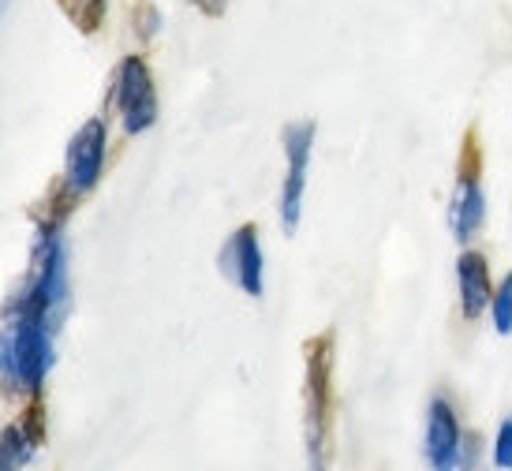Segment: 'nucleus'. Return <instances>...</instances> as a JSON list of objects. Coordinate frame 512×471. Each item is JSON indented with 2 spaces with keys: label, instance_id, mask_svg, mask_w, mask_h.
I'll list each match as a JSON object with an SVG mask.
<instances>
[{
  "label": "nucleus",
  "instance_id": "nucleus-3",
  "mask_svg": "<svg viewBox=\"0 0 512 471\" xmlns=\"http://www.w3.org/2000/svg\"><path fill=\"white\" fill-rule=\"evenodd\" d=\"M311 150H314V124L311 120L288 124L285 128L288 172H285V184H281V225H285V232H296L299 217H303V191H307Z\"/></svg>",
  "mask_w": 512,
  "mask_h": 471
},
{
  "label": "nucleus",
  "instance_id": "nucleus-6",
  "mask_svg": "<svg viewBox=\"0 0 512 471\" xmlns=\"http://www.w3.org/2000/svg\"><path fill=\"white\" fill-rule=\"evenodd\" d=\"M101 165H105V124L101 120H86L83 128L75 131L72 146H68V176L64 184L72 195H86L98 184Z\"/></svg>",
  "mask_w": 512,
  "mask_h": 471
},
{
  "label": "nucleus",
  "instance_id": "nucleus-7",
  "mask_svg": "<svg viewBox=\"0 0 512 471\" xmlns=\"http://www.w3.org/2000/svg\"><path fill=\"white\" fill-rule=\"evenodd\" d=\"M460 442H464L460 415L453 412V404L445 397H434L427 408V438H423V453H427L430 468L453 471L456 457H460Z\"/></svg>",
  "mask_w": 512,
  "mask_h": 471
},
{
  "label": "nucleus",
  "instance_id": "nucleus-15",
  "mask_svg": "<svg viewBox=\"0 0 512 471\" xmlns=\"http://www.w3.org/2000/svg\"><path fill=\"white\" fill-rule=\"evenodd\" d=\"M494 464L501 471H512V419H505L494 438Z\"/></svg>",
  "mask_w": 512,
  "mask_h": 471
},
{
  "label": "nucleus",
  "instance_id": "nucleus-5",
  "mask_svg": "<svg viewBox=\"0 0 512 471\" xmlns=\"http://www.w3.org/2000/svg\"><path fill=\"white\" fill-rule=\"evenodd\" d=\"M116 105H120L124 131H131V135L146 131L157 120L154 79H150V68H146L143 57L120 60V72H116Z\"/></svg>",
  "mask_w": 512,
  "mask_h": 471
},
{
  "label": "nucleus",
  "instance_id": "nucleus-4",
  "mask_svg": "<svg viewBox=\"0 0 512 471\" xmlns=\"http://www.w3.org/2000/svg\"><path fill=\"white\" fill-rule=\"evenodd\" d=\"M486 221V195L483 184H479V154H475V143L468 139V150H464V161H460V172H456V191L453 202H449V229H453V240L468 247Z\"/></svg>",
  "mask_w": 512,
  "mask_h": 471
},
{
  "label": "nucleus",
  "instance_id": "nucleus-9",
  "mask_svg": "<svg viewBox=\"0 0 512 471\" xmlns=\"http://www.w3.org/2000/svg\"><path fill=\"white\" fill-rule=\"evenodd\" d=\"M456 288H460V311L464 318H479L490 311L494 300V281H490V262L483 251H460L456 258Z\"/></svg>",
  "mask_w": 512,
  "mask_h": 471
},
{
  "label": "nucleus",
  "instance_id": "nucleus-11",
  "mask_svg": "<svg viewBox=\"0 0 512 471\" xmlns=\"http://www.w3.org/2000/svg\"><path fill=\"white\" fill-rule=\"evenodd\" d=\"M27 460H30V438L23 434V427L0 430V471H23Z\"/></svg>",
  "mask_w": 512,
  "mask_h": 471
},
{
  "label": "nucleus",
  "instance_id": "nucleus-10",
  "mask_svg": "<svg viewBox=\"0 0 512 471\" xmlns=\"http://www.w3.org/2000/svg\"><path fill=\"white\" fill-rule=\"evenodd\" d=\"M57 4L83 34H98L105 23V0H57Z\"/></svg>",
  "mask_w": 512,
  "mask_h": 471
},
{
  "label": "nucleus",
  "instance_id": "nucleus-17",
  "mask_svg": "<svg viewBox=\"0 0 512 471\" xmlns=\"http://www.w3.org/2000/svg\"><path fill=\"white\" fill-rule=\"evenodd\" d=\"M157 27H161V19H157L154 4H139V8H135V30H139L143 38H150V34H157Z\"/></svg>",
  "mask_w": 512,
  "mask_h": 471
},
{
  "label": "nucleus",
  "instance_id": "nucleus-8",
  "mask_svg": "<svg viewBox=\"0 0 512 471\" xmlns=\"http://www.w3.org/2000/svg\"><path fill=\"white\" fill-rule=\"evenodd\" d=\"M221 270L247 296H262V243H258L255 225H243L228 236L225 251H221Z\"/></svg>",
  "mask_w": 512,
  "mask_h": 471
},
{
  "label": "nucleus",
  "instance_id": "nucleus-2",
  "mask_svg": "<svg viewBox=\"0 0 512 471\" xmlns=\"http://www.w3.org/2000/svg\"><path fill=\"white\" fill-rule=\"evenodd\" d=\"M49 322L38 314L12 311V348H15V371H19V386L27 393H42V382L49 367H53V341H49Z\"/></svg>",
  "mask_w": 512,
  "mask_h": 471
},
{
  "label": "nucleus",
  "instance_id": "nucleus-18",
  "mask_svg": "<svg viewBox=\"0 0 512 471\" xmlns=\"http://www.w3.org/2000/svg\"><path fill=\"white\" fill-rule=\"evenodd\" d=\"M195 4H199L206 15H214V19L217 15H225V8H228V0H195Z\"/></svg>",
  "mask_w": 512,
  "mask_h": 471
},
{
  "label": "nucleus",
  "instance_id": "nucleus-13",
  "mask_svg": "<svg viewBox=\"0 0 512 471\" xmlns=\"http://www.w3.org/2000/svg\"><path fill=\"white\" fill-rule=\"evenodd\" d=\"M460 471H483V438L479 434H464L460 442V457H456Z\"/></svg>",
  "mask_w": 512,
  "mask_h": 471
},
{
  "label": "nucleus",
  "instance_id": "nucleus-14",
  "mask_svg": "<svg viewBox=\"0 0 512 471\" xmlns=\"http://www.w3.org/2000/svg\"><path fill=\"white\" fill-rule=\"evenodd\" d=\"M0 386L15 389L19 386V371H15V348H12V333L0 337Z\"/></svg>",
  "mask_w": 512,
  "mask_h": 471
},
{
  "label": "nucleus",
  "instance_id": "nucleus-12",
  "mask_svg": "<svg viewBox=\"0 0 512 471\" xmlns=\"http://www.w3.org/2000/svg\"><path fill=\"white\" fill-rule=\"evenodd\" d=\"M490 322L498 329L501 337L512 333V273L494 288V300H490Z\"/></svg>",
  "mask_w": 512,
  "mask_h": 471
},
{
  "label": "nucleus",
  "instance_id": "nucleus-1",
  "mask_svg": "<svg viewBox=\"0 0 512 471\" xmlns=\"http://www.w3.org/2000/svg\"><path fill=\"white\" fill-rule=\"evenodd\" d=\"M307 464L311 471H326L329 464V427H333V341L314 337L307 344Z\"/></svg>",
  "mask_w": 512,
  "mask_h": 471
},
{
  "label": "nucleus",
  "instance_id": "nucleus-19",
  "mask_svg": "<svg viewBox=\"0 0 512 471\" xmlns=\"http://www.w3.org/2000/svg\"><path fill=\"white\" fill-rule=\"evenodd\" d=\"M8 4H12V0H0V15L8 12Z\"/></svg>",
  "mask_w": 512,
  "mask_h": 471
},
{
  "label": "nucleus",
  "instance_id": "nucleus-16",
  "mask_svg": "<svg viewBox=\"0 0 512 471\" xmlns=\"http://www.w3.org/2000/svg\"><path fill=\"white\" fill-rule=\"evenodd\" d=\"M42 430H45V415H42V404L34 400V408L23 415V434L30 438V445H38L42 442Z\"/></svg>",
  "mask_w": 512,
  "mask_h": 471
}]
</instances>
